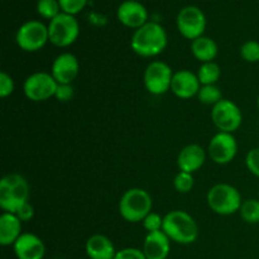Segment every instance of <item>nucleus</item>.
<instances>
[{
  "label": "nucleus",
  "instance_id": "f257e3e1",
  "mask_svg": "<svg viewBox=\"0 0 259 259\" xmlns=\"http://www.w3.org/2000/svg\"><path fill=\"white\" fill-rule=\"evenodd\" d=\"M168 37L161 24L148 22L134 30L132 35V50L141 57H156L167 47Z\"/></svg>",
  "mask_w": 259,
  "mask_h": 259
},
{
  "label": "nucleus",
  "instance_id": "f03ea898",
  "mask_svg": "<svg viewBox=\"0 0 259 259\" xmlns=\"http://www.w3.org/2000/svg\"><path fill=\"white\" fill-rule=\"evenodd\" d=\"M164 234L177 244H192L199 237V227L194 218L182 210H174L163 217Z\"/></svg>",
  "mask_w": 259,
  "mask_h": 259
},
{
  "label": "nucleus",
  "instance_id": "7ed1b4c3",
  "mask_svg": "<svg viewBox=\"0 0 259 259\" xmlns=\"http://www.w3.org/2000/svg\"><path fill=\"white\" fill-rule=\"evenodd\" d=\"M29 184L22 175H7L0 181V207L4 212L14 214L23 204L29 201Z\"/></svg>",
  "mask_w": 259,
  "mask_h": 259
},
{
  "label": "nucleus",
  "instance_id": "20e7f679",
  "mask_svg": "<svg viewBox=\"0 0 259 259\" xmlns=\"http://www.w3.org/2000/svg\"><path fill=\"white\" fill-rule=\"evenodd\" d=\"M152 207L153 201L149 192L137 187L126 190L119 201V212L129 223L143 222L144 218L152 212Z\"/></svg>",
  "mask_w": 259,
  "mask_h": 259
},
{
  "label": "nucleus",
  "instance_id": "39448f33",
  "mask_svg": "<svg viewBox=\"0 0 259 259\" xmlns=\"http://www.w3.org/2000/svg\"><path fill=\"white\" fill-rule=\"evenodd\" d=\"M207 205L218 215L228 217L239 211L243 200L240 192L229 184H218L207 192Z\"/></svg>",
  "mask_w": 259,
  "mask_h": 259
},
{
  "label": "nucleus",
  "instance_id": "423d86ee",
  "mask_svg": "<svg viewBox=\"0 0 259 259\" xmlns=\"http://www.w3.org/2000/svg\"><path fill=\"white\" fill-rule=\"evenodd\" d=\"M80 34V24L73 15L61 13L48 24L50 42L56 47H68L76 42Z\"/></svg>",
  "mask_w": 259,
  "mask_h": 259
},
{
  "label": "nucleus",
  "instance_id": "0eeeda50",
  "mask_svg": "<svg viewBox=\"0 0 259 259\" xmlns=\"http://www.w3.org/2000/svg\"><path fill=\"white\" fill-rule=\"evenodd\" d=\"M15 42L24 52H37L42 50L46 43L50 42L48 25L39 20H28L23 23L17 30Z\"/></svg>",
  "mask_w": 259,
  "mask_h": 259
},
{
  "label": "nucleus",
  "instance_id": "6e6552de",
  "mask_svg": "<svg viewBox=\"0 0 259 259\" xmlns=\"http://www.w3.org/2000/svg\"><path fill=\"white\" fill-rule=\"evenodd\" d=\"M57 81L51 72H34L25 78L23 83V91L28 100L40 103L53 98L57 91Z\"/></svg>",
  "mask_w": 259,
  "mask_h": 259
},
{
  "label": "nucleus",
  "instance_id": "1a4fd4ad",
  "mask_svg": "<svg viewBox=\"0 0 259 259\" xmlns=\"http://www.w3.org/2000/svg\"><path fill=\"white\" fill-rule=\"evenodd\" d=\"M177 29L186 39L195 40L204 35L206 29V17L200 8L195 5L182 8L176 18Z\"/></svg>",
  "mask_w": 259,
  "mask_h": 259
},
{
  "label": "nucleus",
  "instance_id": "9d476101",
  "mask_svg": "<svg viewBox=\"0 0 259 259\" xmlns=\"http://www.w3.org/2000/svg\"><path fill=\"white\" fill-rule=\"evenodd\" d=\"M211 120L220 132L234 133L242 125L243 114L237 104L229 99H223L212 106Z\"/></svg>",
  "mask_w": 259,
  "mask_h": 259
},
{
  "label": "nucleus",
  "instance_id": "9b49d317",
  "mask_svg": "<svg viewBox=\"0 0 259 259\" xmlns=\"http://www.w3.org/2000/svg\"><path fill=\"white\" fill-rule=\"evenodd\" d=\"M172 68L162 61H152L147 66L143 75L144 86L147 91L152 95H163L171 90L172 77H174Z\"/></svg>",
  "mask_w": 259,
  "mask_h": 259
},
{
  "label": "nucleus",
  "instance_id": "f8f14e48",
  "mask_svg": "<svg viewBox=\"0 0 259 259\" xmlns=\"http://www.w3.org/2000/svg\"><path fill=\"white\" fill-rule=\"evenodd\" d=\"M238 152V143L233 133L219 132L211 138L207 148L210 158L218 164H228L235 158Z\"/></svg>",
  "mask_w": 259,
  "mask_h": 259
},
{
  "label": "nucleus",
  "instance_id": "ddd939ff",
  "mask_svg": "<svg viewBox=\"0 0 259 259\" xmlns=\"http://www.w3.org/2000/svg\"><path fill=\"white\" fill-rule=\"evenodd\" d=\"M116 18L125 27L138 29L148 23V12L142 3L137 0H125L118 7Z\"/></svg>",
  "mask_w": 259,
  "mask_h": 259
},
{
  "label": "nucleus",
  "instance_id": "4468645a",
  "mask_svg": "<svg viewBox=\"0 0 259 259\" xmlns=\"http://www.w3.org/2000/svg\"><path fill=\"white\" fill-rule=\"evenodd\" d=\"M80 72V63L72 53H61L55 58L51 67V75L57 83H72Z\"/></svg>",
  "mask_w": 259,
  "mask_h": 259
},
{
  "label": "nucleus",
  "instance_id": "2eb2a0df",
  "mask_svg": "<svg viewBox=\"0 0 259 259\" xmlns=\"http://www.w3.org/2000/svg\"><path fill=\"white\" fill-rule=\"evenodd\" d=\"M13 249L18 259H43L46 254L45 243L33 233H23L14 243Z\"/></svg>",
  "mask_w": 259,
  "mask_h": 259
},
{
  "label": "nucleus",
  "instance_id": "dca6fc26",
  "mask_svg": "<svg viewBox=\"0 0 259 259\" xmlns=\"http://www.w3.org/2000/svg\"><path fill=\"white\" fill-rule=\"evenodd\" d=\"M201 83L199 77L192 71L181 70L174 73L171 82V91L180 99H191L197 96Z\"/></svg>",
  "mask_w": 259,
  "mask_h": 259
},
{
  "label": "nucleus",
  "instance_id": "f3484780",
  "mask_svg": "<svg viewBox=\"0 0 259 259\" xmlns=\"http://www.w3.org/2000/svg\"><path fill=\"white\" fill-rule=\"evenodd\" d=\"M142 250L147 259H167L171 250V240L164 234L163 230L148 233Z\"/></svg>",
  "mask_w": 259,
  "mask_h": 259
},
{
  "label": "nucleus",
  "instance_id": "a211bd4d",
  "mask_svg": "<svg viewBox=\"0 0 259 259\" xmlns=\"http://www.w3.org/2000/svg\"><path fill=\"white\" fill-rule=\"evenodd\" d=\"M205 161H206L205 149L199 144H189L182 148L179 153L177 166H179L180 171L194 174L204 166Z\"/></svg>",
  "mask_w": 259,
  "mask_h": 259
},
{
  "label": "nucleus",
  "instance_id": "6ab92c4d",
  "mask_svg": "<svg viewBox=\"0 0 259 259\" xmlns=\"http://www.w3.org/2000/svg\"><path fill=\"white\" fill-rule=\"evenodd\" d=\"M86 254L90 259H114L116 250L113 242L103 234H94L85 244Z\"/></svg>",
  "mask_w": 259,
  "mask_h": 259
},
{
  "label": "nucleus",
  "instance_id": "aec40b11",
  "mask_svg": "<svg viewBox=\"0 0 259 259\" xmlns=\"http://www.w3.org/2000/svg\"><path fill=\"white\" fill-rule=\"evenodd\" d=\"M22 222L12 212H3L0 217V244L3 247L14 245L22 235Z\"/></svg>",
  "mask_w": 259,
  "mask_h": 259
},
{
  "label": "nucleus",
  "instance_id": "412c9836",
  "mask_svg": "<svg viewBox=\"0 0 259 259\" xmlns=\"http://www.w3.org/2000/svg\"><path fill=\"white\" fill-rule=\"evenodd\" d=\"M191 52L194 57L201 63L212 62L218 56V45L210 37L202 35L192 40Z\"/></svg>",
  "mask_w": 259,
  "mask_h": 259
},
{
  "label": "nucleus",
  "instance_id": "4be33fe9",
  "mask_svg": "<svg viewBox=\"0 0 259 259\" xmlns=\"http://www.w3.org/2000/svg\"><path fill=\"white\" fill-rule=\"evenodd\" d=\"M220 76H222L220 66L215 63L214 61L212 62L202 63L199 68V72H197V77H199L201 86L215 85L219 81Z\"/></svg>",
  "mask_w": 259,
  "mask_h": 259
},
{
  "label": "nucleus",
  "instance_id": "5701e85b",
  "mask_svg": "<svg viewBox=\"0 0 259 259\" xmlns=\"http://www.w3.org/2000/svg\"><path fill=\"white\" fill-rule=\"evenodd\" d=\"M240 217L248 224H258L259 223V200L248 199L243 201L239 210Z\"/></svg>",
  "mask_w": 259,
  "mask_h": 259
},
{
  "label": "nucleus",
  "instance_id": "b1692460",
  "mask_svg": "<svg viewBox=\"0 0 259 259\" xmlns=\"http://www.w3.org/2000/svg\"><path fill=\"white\" fill-rule=\"evenodd\" d=\"M200 103L205 104V105H217L220 100H223L222 90L218 88L217 85H204L200 89L199 94H197Z\"/></svg>",
  "mask_w": 259,
  "mask_h": 259
},
{
  "label": "nucleus",
  "instance_id": "393cba45",
  "mask_svg": "<svg viewBox=\"0 0 259 259\" xmlns=\"http://www.w3.org/2000/svg\"><path fill=\"white\" fill-rule=\"evenodd\" d=\"M37 13L42 18L52 20L62 13L58 0H38Z\"/></svg>",
  "mask_w": 259,
  "mask_h": 259
},
{
  "label": "nucleus",
  "instance_id": "a878e982",
  "mask_svg": "<svg viewBox=\"0 0 259 259\" xmlns=\"http://www.w3.org/2000/svg\"><path fill=\"white\" fill-rule=\"evenodd\" d=\"M195 185V180L192 174H189V172L180 171L179 174L176 175L174 180V186L180 194H187L192 190Z\"/></svg>",
  "mask_w": 259,
  "mask_h": 259
},
{
  "label": "nucleus",
  "instance_id": "bb28decb",
  "mask_svg": "<svg viewBox=\"0 0 259 259\" xmlns=\"http://www.w3.org/2000/svg\"><path fill=\"white\" fill-rule=\"evenodd\" d=\"M240 56L247 62H259V42L252 39L243 43V46L240 47Z\"/></svg>",
  "mask_w": 259,
  "mask_h": 259
},
{
  "label": "nucleus",
  "instance_id": "cd10ccee",
  "mask_svg": "<svg viewBox=\"0 0 259 259\" xmlns=\"http://www.w3.org/2000/svg\"><path fill=\"white\" fill-rule=\"evenodd\" d=\"M62 13L70 14L75 17L76 14L82 12L85 9L88 0H58Z\"/></svg>",
  "mask_w": 259,
  "mask_h": 259
},
{
  "label": "nucleus",
  "instance_id": "c85d7f7f",
  "mask_svg": "<svg viewBox=\"0 0 259 259\" xmlns=\"http://www.w3.org/2000/svg\"><path fill=\"white\" fill-rule=\"evenodd\" d=\"M142 223H143L144 229L148 233L158 232V230H162V227H163V218L157 212L152 211L144 218Z\"/></svg>",
  "mask_w": 259,
  "mask_h": 259
},
{
  "label": "nucleus",
  "instance_id": "c756f323",
  "mask_svg": "<svg viewBox=\"0 0 259 259\" xmlns=\"http://www.w3.org/2000/svg\"><path fill=\"white\" fill-rule=\"evenodd\" d=\"M15 83L12 76L7 72H0V98L5 99L14 93Z\"/></svg>",
  "mask_w": 259,
  "mask_h": 259
},
{
  "label": "nucleus",
  "instance_id": "7c9ffc66",
  "mask_svg": "<svg viewBox=\"0 0 259 259\" xmlns=\"http://www.w3.org/2000/svg\"><path fill=\"white\" fill-rule=\"evenodd\" d=\"M245 166L250 174L259 179V147L248 152L245 156Z\"/></svg>",
  "mask_w": 259,
  "mask_h": 259
},
{
  "label": "nucleus",
  "instance_id": "2f4dec72",
  "mask_svg": "<svg viewBox=\"0 0 259 259\" xmlns=\"http://www.w3.org/2000/svg\"><path fill=\"white\" fill-rule=\"evenodd\" d=\"M114 259H147L143 250L138 248H124L118 250Z\"/></svg>",
  "mask_w": 259,
  "mask_h": 259
},
{
  "label": "nucleus",
  "instance_id": "473e14b6",
  "mask_svg": "<svg viewBox=\"0 0 259 259\" xmlns=\"http://www.w3.org/2000/svg\"><path fill=\"white\" fill-rule=\"evenodd\" d=\"M73 96V88L71 83H58L57 91H56L55 98L57 99L58 101H62V103H66V101H70Z\"/></svg>",
  "mask_w": 259,
  "mask_h": 259
},
{
  "label": "nucleus",
  "instance_id": "72a5a7b5",
  "mask_svg": "<svg viewBox=\"0 0 259 259\" xmlns=\"http://www.w3.org/2000/svg\"><path fill=\"white\" fill-rule=\"evenodd\" d=\"M14 214L19 218L22 223L29 222V220L33 219V217H34V207H33L32 205H30V202L28 201L25 202V204H23Z\"/></svg>",
  "mask_w": 259,
  "mask_h": 259
},
{
  "label": "nucleus",
  "instance_id": "f704fd0d",
  "mask_svg": "<svg viewBox=\"0 0 259 259\" xmlns=\"http://www.w3.org/2000/svg\"><path fill=\"white\" fill-rule=\"evenodd\" d=\"M257 105H258V110H259V95H258V100H257Z\"/></svg>",
  "mask_w": 259,
  "mask_h": 259
}]
</instances>
